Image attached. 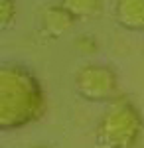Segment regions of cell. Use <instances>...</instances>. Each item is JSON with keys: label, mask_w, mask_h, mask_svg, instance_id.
I'll use <instances>...</instances> for the list:
<instances>
[{"label": "cell", "mask_w": 144, "mask_h": 148, "mask_svg": "<svg viewBox=\"0 0 144 148\" xmlns=\"http://www.w3.org/2000/svg\"><path fill=\"white\" fill-rule=\"evenodd\" d=\"M59 4L75 20H91L103 12V0H61Z\"/></svg>", "instance_id": "6"}, {"label": "cell", "mask_w": 144, "mask_h": 148, "mask_svg": "<svg viewBox=\"0 0 144 148\" xmlns=\"http://www.w3.org/2000/svg\"><path fill=\"white\" fill-rule=\"evenodd\" d=\"M144 121L128 97H117L95 128L97 148H134L142 134Z\"/></svg>", "instance_id": "2"}, {"label": "cell", "mask_w": 144, "mask_h": 148, "mask_svg": "<svg viewBox=\"0 0 144 148\" xmlns=\"http://www.w3.org/2000/svg\"><path fill=\"white\" fill-rule=\"evenodd\" d=\"M75 91L89 103H112L119 95L117 73L107 65H85L75 73Z\"/></svg>", "instance_id": "3"}, {"label": "cell", "mask_w": 144, "mask_h": 148, "mask_svg": "<svg viewBox=\"0 0 144 148\" xmlns=\"http://www.w3.org/2000/svg\"><path fill=\"white\" fill-rule=\"evenodd\" d=\"M45 111L40 81L26 67L4 65L0 69V128L14 130L36 123Z\"/></svg>", "instance_id": "1"}, {"label": "cell", "mask_w": 144, "mask_h": 148, "mask_svg": "<svg viewBox=\"0 0 144 148\" xmlns=\"http://www.w3.org/2000/svg\"><path fill=\"white\" fill-rule=\"evenodd\" d=\"M73 22H75V18L61 4L47 6L42 12V28H44L45 34L51 36V38H57V36L65 34L67 30L73 26Z\"/></svg>", "instance_id": "5"}, {"label": "cell", "mask_w": 144, "mask_h": 148, "mask_svg": "<svg viewBox=\"0 0 144 148\" xmlns=\"http://www.w3.org/2000/svg\"><path fill=\"white\" fill-rule=\"evenodd\" d=\"M77 46L83 49V51H93V49H97V44L93 42V40H89V36H81V40L77 42Z\"/></svg>", "instance_id": "8"}, {"label": "cell", "mask_w": 144, "mask_h": 148, "mask_svg": "<svg viewBox=\"0 0 144 148\" xmlns=\"http://www.w3.org/2000/svg\"><path fill=\"white\" fill-rule=\"evenodd\" d=\"M16 18V2L14 0H0V26L8 28Z\"/></svg>", "instance_id": "7"}, {"label": "cell", "mask_w": 144, "mask_h": 148, "mask_svg": "<svg viewBox=\"0 0 144 148\" xmlns=\"http://www.w3.org/2000/svg\"><path fill=\"white\" fill-rule=\"evenodd\" d=\"M115 20L128 32H144V0H117Z\"/></svg>", "instance_id": "4"}, {"label": "cell", "mask_w": 144, "mask_h": 148, "mask_svg": "<svg viewBox=\"0 0 144 148\" xmlns=\"http://www.w3.org/2000/svg\"><path fill=\"white\" fill-rule=\"evenodd\" d=\"M34 148H49V146H34Z\"/></svg>", "instance_id": "9"}]
</instances>
